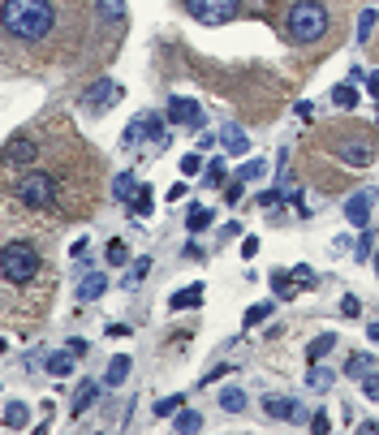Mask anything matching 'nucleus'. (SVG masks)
Listing matches in <instances>:
<instances>
[{"label":"nucleus","mask_w":379,"mask_h":435,"mask_svg":"<svg viewBox=\"0 0 379 435\" xmlns=\"http://www.w3.org/2000/svg\"><path fill=\"white\" fill-rule=\"evenodd\" d=\"M327 27H332V13H327L323 0H293L289 13H285V35H289L297 47L323 39Z\"/></svg>","instance_id":"obj_2"},{"label":"nucleus","mask_w":379,"mask_h":435,"mask_svg":"<svg viewBox=\"0 0 379 435\" xmlns=\"http://www.w3.org/2000/svg\"><path fill=\"white\" fill-rule=\"evenodd\" d=\"M371 142H353V147H345V164H353V168H366L371 164Z\"/></svg>","instance_id":"obj_21"},{"label":"nucleus","mask_w":379,"mask_h":435,"mask_svg":"<svg viewBox=\"0 0 379 435\" xmlns=\"http://www.w3.org/2000/svg\"><path fill=\"white\" fill-rule=\"evenodd\" d=\"M117 99H121V87H117L112 78H99V82L82 95V112H87V117H99V112H108Z\"/></svg>","instance_id":"obj_6"},{"label":"nucleus","mask_w":379,"mask_h":435,"mask_svg":"<svg viewBox=\"0 0 379 435\" xmlns=\"http://www.w3.org/2000/svg\"><path fill=\"white\" fill-rule=\"evenodd\" d=\"M186 9L194 22H203V27H224V22H233L241 0H186Z\"/></svg>","instance_id":"obj_5"},{"label":"nucleus","mask_w":379,"mask_h":435,"mask_svg":"<svg viewBox=\"0 0 379 435\" xmlns=\"http://www.w3.org/2000/svg\"><path fill=\"white\" fill-rule=\"evenodd\" d=\"M263 414L276 418V422H302V418H306V414H302V405H297L293 397H281V392L263 397Z\"/></svg>","instance_id":"obj_9"},{"label":"nucleus","mask_w":379,"mask_h":435,"mask_svg":"<svg viewBox=\"0 0 379 435\" xmlns=\"http://www.w3.org/2000/svg\"><path fill=\"white\" fill-rule=\"evenodd\" d=\"M104 289H108V276H104V272H87V276L78 280V297H82V302L104 297Z\"/></svg>","instance_id":"obj_11"},{"label":"nucleus","mask_w":379,"mask_h":435,"mask_svg":"<svg viewBox=\"0 0 379 435\" xmlns=\"http://www.w3.org/2000/svg\"><path fill=\"white\" fill-rule=\"evenodd\" d=\"M172 427L181 431V435H190V431L203 427V414H198V409H177V422H172Z\"/></svg>","instance_id":"obj_23"},{"label":"nucleus","mask_w":379,"mask_h":435,"mask_svg":"<svg viewBox=\"0 0 379 435\" xmlns=\"http://www.w3.org/2000/svg\"><path fill=\"white\" fill-rule=\"evenodd\" d=\"M142 138H151V142H156V151H164L168 147V125H164V117L142 112Z\"/></svg>","instance_id":"obj_12"},{"label":"nucleus","mask_w":379,"mask_h":435,"mask_svg":"<svg viewBox=\"0 0 379 435\" xmlns=\"http://www.w3.org/2000/svg\"><path fill=\"white\" fill-rule=\"evenodd\" d=\"M341 315H345V319H358V315H362V302H358V297H345V302H341Z\"/></svg>","instance_id":"obj_40"},{"label":"nucleus","mask_w":379,"mask_h":435,"mask_svg":"<svg viewBox=\"0 0 379 435\" xmlns=\"http://www.w3.org/2000/svg\"><path fill=\"white\" fill-rule=\"evenodd\" d=\"M263 172H267V160H250V164H241V172H237V177H241V182H259Z\"/></svg>","instance_id":"obj_34"},{"label":"nucleus","mask_w":379,"mask_h":435,"mask_svg":"<svg viewBox=\"0 0 379 435\" xmlns=\"http://www.w3.org/2000/svg\"><path fill=\"white\" fill-rule=\"evenodd\" d=\"M216 220V212L211 207H190V220H186V228H190V233H203V228Z\"/></svg>","instance_id":"obj_26"},{"label":"nucleus","mask_w":379,"mask_h":435,"mask_svg":"<svg viewBox=\"0 0 379 435\" xmlns=\"http://www.w3.org/2000/svg\"><path fill=\"white\" fill-rule=\"evenodd\" d=\"M371 246H375V242H371V233H366V228H362V237H358V246H353V259H358V263H366V259H371Z\"/></svg>","instance_id":"obj_36"},{"label":"nucleus","mask_w":379,"mask_h":435,"mask_svg":"<svg viewBox=\"0 0 379 435\" xmlns=\"http://www.w3.org/2000/svg\"><path fill=\"white\" fill-rule=\"evenodd\" d=\"M198 302H203V285H198V280H194L190 289H177L168 306H172V311H186V306H198Z\"/></svg>","instance_id":"obj_19"},{"label":"nucleus","mask_w":379,"mask_h":435,"mask_svg":"<svg viewBox=\"0 0 379 435\" xmlns=\"http://www.w3.org/2000/svg\"><path fill=\"white\" fill-rule=\"evenodd\" d=\"M73 349H57V353H47V371H52L57 379H65V375H73Z\"/></svg>","instance_id":"obj_16"},{"label":"nucleus","mask_w":379,"mask_h":435,"mask_svg":"<svg viewBox=\"0 0 379 435\" xmlns=\"http://www.w3.org/2000/svg\"><path fill=\"white\" fill-rule=\"evenodd\" d=\"M164 198H168V202H181V198H186V182H177V186H172Z\"/></svg>","instance_id":"obj_45"},{"label":"nucleus","mask_w":379,"mask_h":435,"mask_svg":"<svg viewBox=\"0 0 379 435\" xmlns=\"http://www.w3.org/2000/svg\"><path fill=\"white\" fill-rule=\"evenodd\" d=\"M332 383H336V375H332V371L319 367V362H311V371H306V388H311V392H327Z\"/></svg>","instance_id":"obj_17"},{"label":"nucleus","mask_w":379,"mask_h":435,"mask_svg":"<svg viewBox=\"0 0 379 435\" xmlns=\"http://www.w3.org/2000/svg\"><path fill=\"white\" fill-rule=\"evenodd\" d=\"M203 182H207V186H224V160H211V164L203 168Z\"/></svg>","instance_id":"obj_35"},{"label":"nucleus","mask_w":379,"mask_h":435,"mask_svg":"<svg viewBox=\"0 0 379 435\" xmlns=\"http://www.w3.org/2000/svg\"><path fill=\"white\" fill-rule=\"evenodd\" d=\"M65 27L61 0H0V35L22 47H47Z\"/></svg>","instance_id":"obj_1"},{"label":"nucleus","mask_w":379,"mask_h":435,"mask_svg":"<svg viewBox=\"0 0 379 435\" xmlns=\"http://www.w3.org/2000/svg\"><path fill=\"white\" fill-rule=\"evenodd\" d=\"M147 263H151V259H134V267H130V276H125V285H138V280L147 276Z\"/></svg>","instance_id":"obj_39"},{"label":"nucleus","mask_w":379,"mask_h":435,"mask_svg":"<svg viewBox=\"0 0 379 435\" xmlns=\"http://www.w3.org/2000/svg\"><path fill=\"white\" fill-rule=\"evenodd\" d=\"M151 207H156V198H151V186H138L134 198H130V212H134V216H151Z\"/></svg>","instance_id":"obj_22"},{"label":"nucleus","mask_w":379,"mask_h":435,"mask_svg":"<svg viewBox=\"0 0 379 435\" xmlns=\"http://www.w3.org/2000/svg\"><path fill=\"white\" fill-rule=\"evenodd\" d=\"M130 371H134V357H125V353H117L112 362H108V375H104V383L108 388H121L125 379H130Z\"/></svg>","instance_id":"obj_15"},{"label":"nucleus","mask_w":379,"mask_h":435,"mask_svg":"<svg viewBox=\"0 0 379 435\" xmlns=\"http://www.w3.org/2000/svg\"><path fill=\"white\" fill-rule=\"evenodd\" d=\"M13 198L17 207H31V212H52L57 198H61V182L47 168H22V177L13 182Z\"/></svg>","instance_id":"obj_3"},{"label":"nucleus","mask_w":379,"mask_h":435,"mask_svg":"<svg viewBox=\"0 0 379 435\" xmlns=\"http://www.w3.org/2000/svg\"><path fill=\"white\" fill-rule=\"evenodd\" d=\"M27 422H31V409L22 401H9L5 405V427H27Z\"/></svg>","instance_id":"obj_24"},{"label":"nucleus","mask_w":379,"mask_h":435,"mask_svg":"<svg viewBox=\"0 0 379 435\" xmlns=\"http://www.w3.org/2000/svg\"><path fill=\"white\" fill-rule=\"evenodd\" d=\"M87 250H91V242H87V237H78V242L69 246V259H87Z\"/></svg>","instance_id":"obj_41"},{"label":"nucleus","mask_w":379,"mask_h":435,"mask_svg":"<svg viewBox=\"0 0 379 435\" xmlns=\"http://www.w3.org/2000/svg\"><path fill=\"white\" fill-rule=\"evenodd\" d=\"M104 337H112V341H121V337H130V327H125V323H108V332H104Z\"/></svg>","instance_id":"obj_43"},{"label":"nucleus","mask_w":379,"mask_h":435,"mask_svg":"<svg viewBox=\"0 0 379 435\" xmlns=\"http://www.w3.org/2000/svg\"><path fill=\"white\" fill-rule=\"evenodd\" d=\"M362 397L366 401H379V375H371V371L362 375Z\"/></svg>","instance_id":"obj_38"},{"label":"nucleus","mask_w":379,"mask_h":435,"mask_svg":"<svg viewBox=\"0 0 379 435\" xmlns=\"http://www.w3.org/2000/svg\"><path fill=\"white\" fill-rule=\"evenodd\" d=\"M336 349V332H323V337H315L311 345H306V362H319L323 353H332Z\"/></svg>","instance_id":"obj_20"},{"label":"nucleus","mask_w":379,"mask_h":435,"mask_svg":"<svg viewBox=\"0 0 379 435\" xmlns=\"http://www.w3.org/2000/svg\"><path fill=\"white\" fill-rule=\"evenodd\" d=\"M95 9H99V17H104V27L125 31V0H95Z\"/></svg>","instance_id":"obj_13"},{"label":"nucleus","mask_w":379,"mask_h":435,"mask_svg":"<svg viewBox=\"0 0 379 435\" xmlns=\"http://www.w3.org/2000/svg\"><path fill=\"white\" fill-rule=\"evenodd\" d=\"M134 190H138V182H134V172H121L117 182H112V194L121 198V202H130L134 198Z\"/></svg>","instance_id":"obj_27"},{"label":"nucleus","mask_w":379,"mask_h":435,"mask_svg":"<svg viewBox=\"0 0 379 435\" xmlns=\"http://www.w3.org/2000/svg\"><path fill=\"white\" fill-rule=\"evenodd\" d=\"M220 409H224V414H246V392L241 388H220Z\"/></svg>","instance_id":"obj_18"},{"label":"nucleus","mask_w":379,"mask_h":435,"mask_svg":"<svg viewBox=\"0 0 379 435\" xmlns=\"http://www.w3.org/2000/svg\"><path fill=\"white\" fill-rule=\"evenodd\" d=\"M375 22H379V13L375 9H362V17H358V43H366L375 35Z\"/></svg>","instance_id":"obj_32"},{"label":"nucleus","mask_w":379,"mask_h":435,"mask_svg":"<svg viewBox=\"0 0 379 435\" xmlns=\"http://www.w3.org/2000/svg\"><path fill=\"white\" fill-rule=\"evenodd\" d=\"M371 367H375V362H371V357H366V353H353V357H349V362H345V375H349V379H362V375H366Z\"/></svg>","instance_id":"obj_30"},{"label":"nucleus","mask_w":379,"mask_h":435,"mask_svg":"<svg viewBox=\"0 0 379 435\" xmlns=\"http://www.w3.org/2000/svg\"><path fill=\"white\" fill-rule=\"evenodd\" d=\"M311 431H315V435H327V431H332V418H327V409L311 414Z\"/></svg>","instance_id":"obj_37"},{"label":"nucleus","mask_w":379,"mask_h":435,"mask_svg":"<svg viewBox=\"0 0 379 435\" xmlns=\"http://www.w3.org/2000/svg\"><path fill=\"white\" fill-rule=\"evenodd\" d=\"M267 315H272V302H263V306H250V311L241 315V323H246V327H259Z\"/></svg>","instance_id":"obj_33"},{"label":"nucleus","mask_w":379,"mask_h":435,"mask_svg":"<svg viewBox=\"0 0 379 435\" xmlns=\"http://www.w3.org/2000/svg\"><path fill=\"white\" fill-rule=\"evenodd\" d=\"M168 121H172V125H181V130H203V108H198L194 99L177 95L172 104H168Z\"/></svg>","instance_id":"obj_7"},{"label":"nucleus","mask_w":379,"mask_h":435,"mask_svg":"<svg viewBox=\"0 0 379 435\" xmlns=\"http://www.w3.org/2000/svg\"><path fill=\"white\" fill-rule=\"evenodd\" d=\"M332 104H336V108H353V104H358V91H353V82H336V87H332Z\"/></svg>","instance_id":"obj_25"},{"label":"nucleus","mask_w":379,"mask_h":435,"mask_svg":"<svg viewBox=\"0 0 379 435\" xmlns=\"http://www.w3.org/2000/svg\"><path fill=\"white\" fill-rule=\"evenodd\" d=\"M241 254H246V259H255V254H259V237H246L241 242Z\"/></svg>","instance_id":"obj_44"},{"label":"nucleus","mask_w":379,"mask_h":435,"mask_svg":"<svg viewBox=\"0 0 379 435\" xmlns=\"http://www.w3.org/2000/svg\"><path fill=\"white\" fill-rule=\"evenodd\" d=\"M366 95L379 99V73H366Z\"/></svg>","instance_id":"obj_46"},{"label":"nucleus","mask_w":379,"mask_h":435,"mask_svg":"<svg viewBox=\"0 0 379 435\" xmlns=\"http://www.w3.org/2000/svg\"><path fill=\"white\" fill-rule=\"evenodd\" d=\"M177 168H181V177H203V156H198V151H190V156H181L177 160Z\"/></svg>","instance_id":"obj_29"},{"label":"nucleus","mask_w":379,"mask_h":435,"mask_svg":"<svg viewBox=\"0 0 379 435\" xmlns=\"http://www.w3.org/2000/svg\"><path fill=\"white\" fill-rule=\"evenodd\" d=\"M379 202V190H362V194H353L349 202H345V220L353 224V228H371V207Z\"/></svg>","instance_id":"obj_8"},{"label":"nucleus","mask_w":379,"mask_h":435,"mask_svg":"<svg viewBox=\"0 0 379 435\" xmlns=\"http://www.w3.org/2000/svg\"><path fill=\"white\" fill-rule=\"evenodd\" d=\"M241 186H246V182H241V177H237V182L229 186V194H224V202H241Z\"/></svg>","instance_id":"obj_42"},{"label":"nucleus","mask_w":379,"mask_h":435,"mask_svg":"<svg viewBox=\"0 0 379 435\" xmlns=\"http://www.w3.org/2000/svg\"><path fill=\"white\" fill-rule=\"evenodd\" d=\"M220 147H224V156H246L250 138H246V130H237V125H224V130H220Z\"/></svg>","instance_id":"obj_10"},{"label":"nucleus","mask_w":379,"mask_h":435,"mask_svg":"<svg viewBox=\"0 0 379 435\" xmlns=\"http://www.w3.org/2000/svg\"><path fill=\"white\" fill-rule=\"evenodd\" d=\"M95 401H99V383H95V379H82V383H78V392H73V418L87 414Z\"/></svg>","instance_id":"obj_14"},{"label":"nucleus","mask_w":379,"mask_h":435,"mask_svg":"<svg viewBox=\"0 0 379 435\" xmlns=\"http://www.w3.org/2000/svg\"><path fill=\"white\" fill-rule=\"evenodd\" d=\"M181 405H186V397H164V401L151 405V414H156V418H177V409H181Z\"/></svg>","instance_id":"obj_28"},{"label":"nucleus","mask_w":379,"mask_h":435,"mask_svg":"<svg viewBox=\"0 0 379 435\" xmlns=\"http://www.w3.org/2000/svg\"><path fill=\"white\" fill-rule=\"evenodd\" d=\"M375 263H379V259H375Z\"/></svg>","instance_id":"obj_48"},{"label":"nucleus","mask_w":379,"mask_h":435,"mask_svg":"<svg viewBox=\"0 0 379 435\" xmlns=\"http://www.w3.org/2000/svg\"><path fill=\"white\" fill-rule=\"evenodd\" d=\"M43 272V254L31 246V242H9L0 246V280L5 285H31V280Z\"/></svg>","instance_id":"obj_4"},{"label":"nucleus","mask_w":379,"mask_h":435,"mask_svg":"<svg viewBox=\"0 0 379 435\" xmlns=\"http://www.w3.org/2000/svg\"><path fill=\"white\" fill-rule=\"evenodd\" d=\"M366 337H371V341L379 345V323H371V327H366Z\"/></svg>","instance_id":"obj_47"},{"label":"nucleus","mask_w":379,"mask_h":435,"mask_svg":"<svg viewBox=\"0 0 379 435\" xmlns=\"http://www.w3.org/2000/svg\"><path fill=\"white\" fill-rule=\"evenodd\" d=\"M108 263H112V267H125V263H130V246H125L121 237L108 242Z\"/></svg>","instance_id":"obj_31"}]
</instances>
